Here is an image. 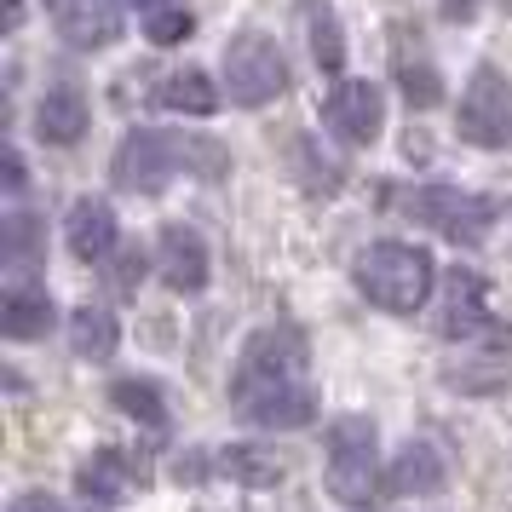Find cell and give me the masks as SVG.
Returning a JSON list of instances; mask_svg holds the SVG:
<instances>
[{
	"instance_id": "1",
	"label": "cell",
	"mask_w": 512,
	"mask_h": 512,
	"mask_svg": "<svg viewBox=\"0 0 512 512\" xmlns=\"http://www.w3.org/2000/svg\"><path fill=\"white\" fill-rule=\"evenodd\" d=\"M311 357H305V334L288 323L259 328L242 346L231 374V409L254 426H282L300 432L317 420V392H311Z\"/></svg>"
},
{
	"instance_id": "2",
	"label": "cell",
	"mask_w": 512,
	"mask_h": 512,
	"mask_svg": "<svg viewBox=\"0 0 512 512\" xmlns=\"http://www.w3.org/2000/svg\"><path fill=\"white\" fill-rule=\"evenodd\" d=\"M351 277H357V288H363L380 311L409 317V311H420V305L432 300L438 265H432V254L415 248V242H374L369 254H357Z\"/></svg>"
},
{
	"instance_id": "3",
	"label": "cell",
	"mask_w": 512,
	"mask_h": 512,
	"mask_svg": "<svg viewBox=\"0 0 512 512\" xmlns=\"http://www.w3.org/2000/svg\"><path fill=\"white\" fill-rule=\"evenodd\" d=\"M328 489L340 507H374L380 495V438L369 415H340L328 426Z\"/></svg>"
},
{
	"instance_id": "4",
	"label": "cell",
	"mask_w": 512,
	"mask_h": 512,
	"mask_svg": "<svg viewBox=\"0 0 512 512\" xmlns=\"http://www.w3.org/2000/svg\"><path fill=\"white\" fill-rule=\"evenodd\" d=\"M397 208L420 219L426 231L449 236V242H484L495 231V202L489 196H472L461 185H415L397 196Z\"/></svg>"
},
{
	"instance_id": "5",
	"label": "cell",
	"mask_w": 512,
	"mask_h": 512,
	"mask_svg": "<svg viewBox=\"0 0 512 512\" xmlns=\"http://www.w3.org/2000/svg\"><path fill=\"white\" fill-rule=\"evenodd\" d=\"M190 167V144L173 139V133H156V127H133L121 139L116 162H110V179L133 196H156V190L173 185V173Z\"/></svg>"
},
{
	"instance_id": "6",
	"label": "cell",
	"mask_w": 512,
	"mask_h": 512,
	"mask_svg": "<svg viewBox=\"0 0 512 512\" xmlns=\"http://www.w3.org/2000/svg\"><path fill=\"white\" fill-rule=\"evenodd\" d=\"M225 93L242 104V110H259V104H271V98L288 93V64H282V52L271 35H236L231 47H225Z\"/></svg>"
},
{
	"instance_id": "7",
	"label": "cell",
	"mask_w": 512,
	"mask_h": 512,
	"mask_svg": "<svg viewBox=\"0 0 512 512\" xmlns=\"http://www.w3.org/2000/svg\"><path fill=\"white\" fill-rule=\"evenodd\" d=\"M455 127H461V139L478 144V150H507L512 144V87H507V75L478 64L472 81H466V93H461Z\"/></svg>"
},
{
	"instance_id": "8",
	"label": "cell",
	"mask_w": 512,
	"mask_h": 512,
	"mask_svg": "<svg viewBox=\"0 0 512 512\" xmlns=\"http://www.w3.org/2000/svg\"><path fill=\"white\" fill-rule=\"evenodd\" d=\"M323 121L328 133H340L346 144H374L386 127V93L374 81H340L323 98Z\"/></svg>"
},
{
	"instance_id": "9",
	"label": "cell",
	"mask_w": 512,
	"mask_h": 512,
	"mask_svg": "<svg viewBox=\"0 0 512 512\" xmlns=\"http://www.w3.org/2000/svg\"><path fill=\"white\" fill-rule=\"evenodd\" d=\"M489 282L478 277V271H449L443 277V305H438V334L443 340H478V334H489Z\"/></svg>"
},
{
	"instance_id": "10",
	"label": "cell",
	"mask_w": 512,
	"mask_h": 512,
	"mask_svg": "<svg viewBox=\"0 0 512 512\" xmlns=\"http://www.w3.org/2000/svg\"><path fill=\"white\" fill-rule=\"evenodd\" d=\"M156 271L173 294H202L208 288V242L190 225H162L156 236Z\"/></svg>"
},
{
	"instance_id": "11",
	"label": "cell",
	"mask_w": 512,
	"mask_h": 512,
	"mask_svg": "<svg viewBox=\"0 0 512 512\" xmlns=\"http://www.w3.org/2000/svg\"><path fill=\"white\" fill-rule=\"evenodd\" d=\"M47 12L70 47H110L121 35V0H47Z\"/></svg>"
},
{
	"instance_id": "12",
	"label": "cell",
	"mask_w": 512,
	"mask_h": 512,
	"mask_svg": "<svg viewBox=\"0 0 512 512\" xmlns=\"http://www.w3.org/2000/svg\"><path fill=\"white\" fill-rule=\"evenodd\" d=\"M64 242H70V254L81 265H98V259L116 254V213L110 202H98V196H81L64 219Z\"/></svg>"
},
{
	"instance_id": "13",
	"label": "cell",
	"mask_w": 512,
	"mask_h": 512,
	"mask_svg": "<svg viewBox=\"0 0 512 512\" xmlns=\"http://www.w3.org/2000/svg\"><path fill=\"white\" fill-rule=\"evenodd\" d=\"M52 323H58V311H52L47 288H35L29 277L6 282V294H0V328H6L12 340H41Z\"/></svg>"
},
{
	"instance_id": "14",
	"label": "cell",
	"mask_w": 512,
	"mask_h": 512,
	"mask_svg": "<svg viewBox=\"0 0 512 512\" xmlns=\"http://www.w3.org/2000/svg\"><path fill=\"white\" fill-rule=\"evenodd\" d=\"M87 121H93V110H87V98H81V87H47L41 93V104H35V133L47 144H75L87 139Z\"/></svg>"
},
{
	"instance_id": "15",
	"label": "cell",
	"mask_w": 512,
	"mask_h": 512,
	"mask_svg": "<svg viewBox=\"0 0 512 512\" xmlns=\"http://www.w3.org/2000/svg\"><path fill=\"white\" fill-rule=\"evenodd\" d=\"M443 484H449V461H443V449L432 438H409L397 449V461H392L397 495H438Z\"/></svg>"
},
{
	"instance_id": "16",
	"label": "cell",
	"mask_w": 512,
	"mask_h": 512,
	"mask_svg": "<svg viewBox=\"0 0 512 512\" xmlns=\"http://www.w3.org/2000/svg\"><path fill=\"white\" fill-rule=\"evenodd\" d=\"M127 484H133V461H127L121 449H93L87 461L75 466V489H81V501H93V507L121 501Z\"/></svg>"
},
{
	"instance_id": "17",
	"label": "cell",
	"mask_w": 512,
	"mask_h": 512,
	"mask_svg": "<svg viewBox=\"0 0 512 512\" xmlns=\"http://www.w3.org/2000/svg\"><path fill=\"white\" fill-rule=\"evenodd\" d=\"M392 70H397V87H403V98H409L415 110H432V104L443 98V75L432 70V58H426V52H420V41H409V35H397Z\"/></svg>"
},
{
	"instance_id": "18",
	"label": "cell",
	"mask_w": 512,
	"mask_h": 512,
	"mask_svg": "<svg viewBox=\"0 0 512 512\" xmlns=\"http://www.w3.org/2000/svg\"><path fill=\"white\" fill-rule=\"evenodd\" d=\"M70 346H75V357L104 363V357H116V346H121V323L104 311V305H81V311L70 317Z\"/></svg>"
},
{
	"instance_id": "19",
	"label": "cell",
	"mask_w": 512,
	"mask_h": 512,
	"mask_svg": "<svg viewBox=\"0 0 512 512\" xmlns=\"http://www.w3.org/2000/svg\"><path fill=\"white\" fill-rule=\"evenodd\" d=\"M213 472H225V478H236V484H248V489L282 484V461L271 449H259V443H231V449H219V466H213Z\"/></svg>"
},
{
	"instance_id": "20",
	"label": "cell",
	"mask_w": 512,
	"mask_h": 512,
	"mask_svg": "<svg viewBox=\"0 0 512 512\" xmlns=\"http://www.w3.org/2000/svg\"><path fill=\"white\" fill-rule=\"evenodd\" d=\"M305 35H311V58L323 75H340L346 64V35H340V18L328 0H305Z\"/></svg>"
},
{
	"instance_id": "21",
	"label": "cell",
	"mask_w": 512,
	"mask_h": 512,
	"mask_svg": "<svg viewBox=\"0 0 512 512\" xmlns=\"http://www.w3.org/2000/svg\"><path fill=\"white\" fill-rule=\"evenodd\" d=\"M167 110H179V116H213L219 110V87H213L202 70H179L162 81V93H156Z\"/></svg>"
},
{
	"instance_id": "22",
	"label": "cell",
	"mask_w": 512,
	"mask_h": 512,
	"mask_svg": "<svg viewBox=\"0 0 512 512\" xmlns=\"http://www.w3.org/2000/svg\"><path fill=\"white\" fill-rule=\"evenodd\" d=\"M110 403H116L121 415H133L139 426H150V432L167 426V397L156 392L150 380H116V386H110Z\"/></svg>"
},
{
	"instance_id": "23",
	"label": "cell",
	"mask_w": 512,
	"mask_h": 512,
	"mask_svg": "<svg viewBox=\"0 0 512 512\" xmlns=\"http://www.w3.org/2000/svg\"><path fill=\"white\" fill-rule=\"evenodd\" d=\"M190 29H196V18H190L185 0L144 12V35H150V47H179V41H190Z\"/></svg>"
},
{
	"instance_id": "24",
	"label": "cell",
	"mask_w": 512,
	"mask_h": 512,
	"mask_svg": "<svg viewBox=\"0 0 512 512\" xmlns=\"http://www.w3.org/2000/svg\"><path fill=\"white\" fill-rule=\"evenodd\" d=\"M6 254L12 259L35 254V219H29V213H12V219H6Z\"/></svg>"
},
{
	"instance_id": "25",
	"label": "cell",
	"mask_w": 512,
	"mask_h": 512,
	"mask_svg": "<svg viewBox=\"0 0 512 512\" xmlns=\"http://www.w3.org/2000/svg\"><path fill=\"white\" fill-rule=\"evenodd\" d=\"M12 512H70V507H58L47 489H29V495H18V501H12Z\"/></svg>"
},
{
	"instance_id": "26",
	"label": "cell",
	"mask_w": 512,
	"mask_h": 512,
	"mask_svg": "<svg viewBox=\"0 0 512 512\" xmlns=\"http://www.w3.org/2000/svg\"><path fill=\"white\" fill-rule=\"evenodd\" d=\"M139 271H144V254H121V265H116V288H121V294H133Z\"/></svg>"
},
{
	"instance_id": "27",
	"label": "cell",
	"mask_w": 512,
	"mask_h": 512,
	"mask_svg": "<svg viewBox=\"0 0 512 512\" xmlns=\"http://www.w3.org/2000/svg\"><path fill=\"white\" fill-rule=\"evenodd\" d=\"M6 190H12V196H24V156H18V150L6 156Z\"/></svg>"
},
{
	"instance_id": "28",
	"label": "cell",
	"mask_w": 512,
	"mask_h": 512,
	"mask_svg": "<svg viewBox=\"0 0 512 512\" xmlns=\"http://www.w3.org/2000/svg\"><path fill=\"white\" fill-rule=\"evenodd\" d=\"M472 12H478V0H443V18H449V24H466Z\"/></svg>"
},
{
	"instance_id": "29",
	"label": "cell",
	"mask_w": 512,
	"mask_h": 512,
	"mask_svg": "<svg viewBox=\"0 0 512 512\" xmlns=\"http://www.w3.org/2000/svg\"><path fill=\"white\" fill-rule=\"evenodd\" d=\"M24 24V0H6V29H18Z\"/></svg>"
},
{
	"instance_id": "30",
	"label": "cell",
	"mask_w": 512,
	"mask_h": 512,
	"mask_svg": "<svg viewBox=\"0 0 512 512\" xmlns=\"http://www.w3.org/2000/svg\"><path fill=\"white\" fill-rule=\"evenodd\" d=\"M127 6H144V12H156V6H173V0H127Z\"/></svg>"
}]
</instances>
